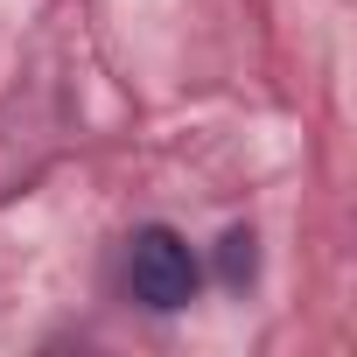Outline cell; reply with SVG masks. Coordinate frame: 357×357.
<instances>
[{"label":"cell","instance_id":"obj_1","mask_svg":"<svg viewBox=\"0 0 357 357\" xmlns=\"http://www.w3.org/2000/svg\"><path fill=\"white\" fill-rule=\"evenodd\" d=\"M126 280H133V294L147 301V308H190L197 301V252L175 238L168 225H147V231H133V245H126Z\"/></svg>","mask_w":357,"mask_h":357},{"label":"cell","instance_id":"obj_2","mask_svg":"<svg viewBox=\"0 0 357 357\" xmlns=\"http://www.w3.org/2000/svg\"><path fill=\"white\" fill-rule=\"evenodd\" d=\"M218 273H225V287H245V280L259 273V238H252V231H225V245H218Z\"/></svg>","mask_w":357,"mask_h":357}]
</instances>
